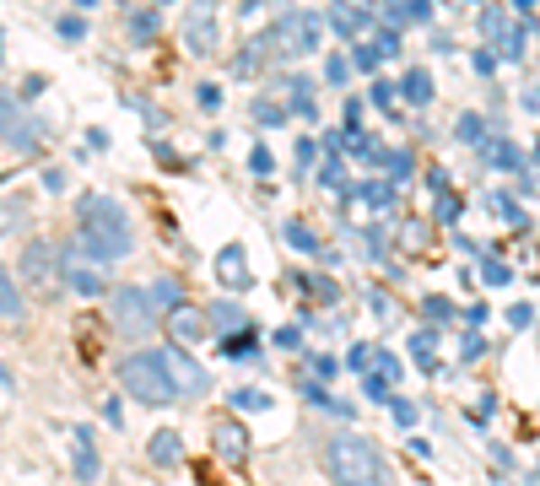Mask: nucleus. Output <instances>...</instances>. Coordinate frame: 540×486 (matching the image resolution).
<instances>
[{
    "mask_svg": "<svg viewBox=\"0 0 540 486\" xmlns=\"http://www.w3.org/2000/svg\"><path fill=\"white\" fill-rule=\"evenodd\" d=\"M0 141L16 146V151H32V146H38V124L27 119V108H22L11 92H0Z\"/></svg>",
    "mask_w": 540,
    "mask_h": 486,
    "instance_id": "nucleus-8",
    "label": "nucleus"
},
{
    "mask_svg": "<svg viewBox=\"0 0 540 486\" xmlns=\"http://www.w3.org/2000/svg\"><path fill=\"white\" fill-rule=\"evenodd\" d=\"M157 5H168V0H157Z\"/></svg>",
    "mask_w": 540,
    "mask_h": 486,
    "instance_id": "nucleus-53",
    "label": "nucleus"
},
{
    "mask_svg": "<svg viewBox=\"0 0 540 486\" xmlns=\"http://www.w3.org/2000/svg\"><path fill=\"white\" fill-rule=\"evenodd\" d=\"M308 368H314V373H319L325 384L335 379V357H325V352H314V357H308Z\"/></svg>",
    "mask_w": 540,
    "mask_h": 486,
    "instance_id": "nucleus-43",
    "label": "nucleus"
},
{
    "mask_svg": "<svg viewBox=\"0 0 540 486\" xmlns=\"http://www.w3.org/2000/svg\"><path fill=\"white\" fill-rule=\"evenodd\" d=\"M195 97H200V108H222V87H211V81H206Z\"/></svg>",
    "mask_w": 540,
    "mask_h": 486,
    "instance_id": "nucleus-46",
    "label": "nucleus"
},
{
    "mask_svg": "<svg viewBox=\"0 0 540 486\" xmlns=\"http://www.w3.org/2000/svg\"><path fill=\"white\" fill-rule=\"evenodd\" d=\"M70 471H76V481H97V476H103L92 427H70Z\"/></svg>",
    "mask_w": 540,
    "mask_h": 486,
    "instance_id": "nucleus-11",
    "label": "nucleus"
},
{
    "mask_svg": "<svg viewBox=\"0 0 540 486\" xmlns=\"http://www.w3.org/2000/svg\"><path fill=\"white\" fill-rule=\"evenodd\" d=\"M76 227H81V254L97 260V265H114L135 249V227H130L124 206L108 200V195H87L81 211H76Z\"/></svg>",
    "mask_w": 540,
    "mask_h": 486,
    "instance_id": "nucleus-1",
    "label": "nucleus"
},
{
    "mask_svg": "<svg viewBox=\"0 0 540 486\" xmlns=\"http://www.w3.org/2000/svg\"><path fill=\"white\" fill-rule=\"evenodd\" d=\"M492 216H503L508 227H525V211H519L514 195H492Z\"/></svg>",
    "mask_w": 540,
    "mask_h": 486,
    "instance_id": "nucleus-27",
    "label": "nucleus"
},
{
    "mask_svg": "<svg viewBox=\"0 0 540 486\" xmlns=\"http://www.w3.org/2000/svg\"><path fill=\"white\" fill-rule=\"evenodd\" d=\"M319 179H325L330 189H341V184H346V162H341V157L330 151V157H325V168H319Z\"/></svg>",
    "mask_w": 540,
    "mask_h": 486,
    "instance_id": "nucleus-37",
    "label": "nucleus"
},
{
    "mask_svg": "<svg viewBox=\"0 0 540 486\" xmlns=\"http://www.w3.org/2000/svg\"><path fill=\"white\" fill-rule=\"evenodd\" d=\"M492 162H503V173H519V151L508 141H492Z\"/></svg>",
    "mask_w": 540,
    "mask_h": 486,
    "instance_id": "nucleus-38",
    "label": "nucleus"
},
{
    "mask_svg": "<svg viewBox=\"0 0 540 486\" xmlns=\"http://www.w3.org/2000/svg\"><path fill=\"white\" fill-rule=\"evenodd\" d=\"M530 319H535L530 303H514V308H508V325H514V330H530Z\"/></svg>",
    "mask_w": 540,
    "mask_h": 486,
    "instance_id": "nucleus-41",
    "label": "nucleus"
},
{
    "mask_svg": "<svg viewBox=\"0 0 540 486\" xmlns=\"http://www.w3.org/2000/svg\"><path fill=\"white\" fill-rule=\"evenodd\" d=\"M0 319H5V325H22V319H27V298H22V287L11 281L5 265H0Z\"/></svg>",
    "mask_w": 540,
    "mask_h": 486,
    "instance_id": "nucleus-18",
    "label": "nucleus"
},
{
    "mask_svg": "<svg viewBox=\"0 0 540 486\" xmlns=\"http://www.w3.org/2000/svg\"><path fill=\"white\" fill-rule=\"evenodd\" d=\"M162 325H168V335H173V346H178V352L200 346V341H206V330H211V325H206V314H200L195 303H178Z\"/></svg>",
    "mask_w": 540,
    "mask_h": 486,
    "instance_id": "nucleus-9",
    "label": "nucleus"
},
{
    "mask_svg": "<svg viewBox=\"0 0 540 486\" xmlns=\"http://www.w3.org/2000/svg\"><path fill=\"white\" fill-rule=\"evenodd\" d=\"M222 357H254V330H238L222 341Z\"/></svg>",
    "mask_w": 540,
    "mask_h": 486,
    "instance_id": "nucleus-29",
    "label": "nucleus"
},
{
    "mask_svg": "<svg viewBox=\"0 0 540 486\" xmlns=\"http://www.w3.org/2000/svg\"><path fill=\"white\" fill-rule=\"evenodd\" d=\"M276 346H281V352H303V330H297V325H287V330L276 335Z\"/></svg>",
    "mask_w": 540,
    "mask_h": 486,
    "instance_id": "nucleus-42",
    "label": "nucleus"
},
{
    "mask_svg": "<svg viewBox=\"0 0 540 486\" xmlns=\"http://www.w3.org/2000/svg\"><path fill=\"white\" fill-rule=\"evenodd\" d=\"M233 411H270L265 390H233Z\"/></svg>",
    "mask_w": 540,
    "mask_h": 486,
    "instance_id": "nucleus-28",
    "label": "nucleus"
},
{
    "mask_svg": "<svg viewBox=\"0 0 540 486\" xmlns=\"http://www.w3.org/2000/svg\"><path fill=\"white\" fill-rule=\"evenodd\" d=\"M0 54H5V49H0Z\"/></svg>",
    "mask_w": 540,
    "mask_h": 486,
    "instance_id": "nucleus-55",
    "label": "nucleus"
},
{
    "mask_svg": "<svg viewBox=\"0 0 540 486\" xmlns=\"http://www.w3.org/2000/svg\"><path fill=\"white\" fill-rule=\"evenodd\" d=\"M346 76H352V60H346V54H330V60H325V81H330V87H346Z\"/></svg>",
    "mask_w": 540,
    "mask_h": 486,
    "instance_id": "nucleus-33",
    "label": "nucleus"
},
{
    "mask_svg": "<svg viewBox=\"0 0 540 486\" xmlns=\"http://www.w3.org/2000/svg\"><path fill=\"white\" fill-rule=\"evenodd\" d=\"M146 454H151V465H157V471H173V465L184 460V438H178L173 427H162V433L151 438V449H146Z\"/></svg>",
    "mask_w": 540,
    "mask_h": 486,
    "instance_id": "nucleus-17",
    "label": "nucleus"
},
{
    "mask_svg": "<svg viewBox=\"0 0 540 486\" xmlns=\"http://www.w3.org/2000/svg\"><path fill=\"white\" fill-rule=\"evenodd\" d=\"M22 287H27L32 298H43V303H54V298L65 292V254H59L54 243H43V238H32V243L22 249Z\"/></svg>",
    "mask_w": 540,
    "mask_h": 486,
    "instance_id": "nucleus-4",
    "label": "nucleus"
},
{
    "mask_svg": "<svg viewBox=\"0 0 540 486\" xmlns=\"http://www.w3.org/2000/svg\"><path fill=\"white\" fill-rule=\"evenodd\" d=\"M373 379H362V395L368 400H389V384H400V357L395 352H373Z\"/></svg>",
    "mask_w": 540,
    "mask_h": 486,
    "instance_id": "nucleus-12",
    "label": "nucleus"
},
{
    "mask_svg": "<svg viewBox=\"0 0 540 486\" xmlns=\"http://www.w3.org/2000/svg\"><path fill=\"white\" fill-rule=\"evenodd\" d=\"M249 173H260V179H270V173H276V157H270V146H254V151H249Z\"/></svg>",
    "mask_w": 540,
    "mask_h": 486,
    "instance_id": "nucleus-36",
    "label": "nucleus"
},
{
    "mask_svg": "<svg viewBox=\"0 0 540 486\" xmlns=\"http://www.w3.org/2000/svg\"><path fill=\"white\" fill-rule=\"evenodd\" d=\"M357 200H362V206H373V211H389V206H395V184H379V179H373V184H362V189H357Z\"/></svg>",
    "mask_w": 540,
    "mask_h": 486,
    "instance_id": "nucleus-22",
    "label": "nucleus"
},
{
    "mask_svg": "<svg viewBox=\"0 0 540 486\" xmlns=\"http://www.w3.org/2000/svg\"><path fill=\"white\" fill-rule=\"evenodd\" d=\"M384 406H389V417H395V422H400V427H416V422H422V411H416V406H411V400H400V395H389V400H384Z\"/></svg>",
    "mask_w": 540,
    "mask_h": 486,
    "instance_id": "nucleus-30",
    "label": "nucleus"
},
{
    "mask_svg": "<svg viewBox=\"0 0 540 486\" xmlns=\"http://www.w3.org/2000/svg\"><path fill=\"white\" fill-rule=\"evenodd\" d=\"M476 70H481V76H492V70H498V54H492V49H481V54H476Z\"/></svg>",
    "mask_w": 540,
    "mask_h": 486,
    "instance_id": "nucleus-50",
    "label": "nucleus"
},
{
    "mask_svg": "<svg viewBox=\"0 0 540 486\" xmlns=\"http://www.w3.org/2000/svg\"><path fill=\"white\" fill-rule=\"evenodd\" d=\"M130 32H135V43H146V38L157 32V11H135V16H130Z\"/></svg>",
    "mask_w": 540,
    "mask_h": 486,
    "instance_id": "nucleus-34",
    "label": "nucleus"
},
{
    "mask_svg": "<svg viewBox=\"0 0 540 486\" xmlns=\"http://www.w3.org/2000/svg\"><path fill=\"white\" fill-rule=\"evenodd\" d=\"M157 357H162V373H168V384H173V400H200V395L211 390V373H206L189 352L157 346Z\"/></svg>",
    "mask_w": 540,
    "mask_h": 486,
    "instance_id": "nucleus-6",
    "label": "nucleus"
},
{
    "mask_svg": "<svg viewBox=\"0 0 540 486\" xmlns=\"http://www.w3.org/2000/svg\"><path fill=\"white\" fill-rule=\"evenodd\" d=\"M352 65H357V70H368V76H373V70H379V65H384V54H379V49H373V43H357V49H352Z\"/></svg>",
    "mask_w": 540,
    "mask_h": 486,
    "instance_id": "nucleus-32",
    "label": "nucleus"
},
{
    "mask_svg": "<svg viewBox=\"0 0 540 486\" xmlns=\"http://www.w3.org/2000/svg\"><path fill=\"white\" fill-rule=\"evenodd\" d=\"M281 92H287V114H303V119H314V81L308 76H281Z\"/></svg>",
    "mask_w": 540,
    "mask_h": 486,
    "instance_id": "nucleus-16",
    "label": "nucleus"
},
{
    "mask_svg": "<svg viewBox=\"0 0 540 486\" xmlns=\"http://www.w3.org/2000/svg\"><path fill=\"white\" fill-rule=\"evenodd\" d=\"M108 319H114L124 335H151V330L162 325V308L151 303L146 287H119V292H108Z\"/></svg>",
    "mask_w": 540,
    "mask_h": 486,
    "instance_id": "nucleus-5",
    "label": "nucleus"
},
{
    "mask_svg": "<svg viewBox=\"0 0 540 486\" xmlns=\"http://www.w3.org/2000/svg\"><path fill=\"white\" fill-rule=\"evenodd\" d=\"M59 38H65V43L87 38V22H81V16H59Z\"/></svg>",
    "mask_w": 540,
    "mask_h": 486,
    "instance_id": "nucleus-39",
    "label": "nucleus"
},
{
    "mask_svg": "<svg viewBox=\"0 0 540 486\" xmlns=\"http://www.w3.org/2000/svg\"><path fill=\"white\" fill-rule=\"evenodd\" d=\"M119 384H124V395L141 400V406H173V384H168L157 352H130V357L119 362Z\"/></svg>",
    "mask_w": 540,
    "mask_h": 486,
    "instance_id": "nucleus-3",
    "label": "nucleus"
},
{
    "mask_svg": "<svg viewBox=\"0 0 540 486\" xmlns=\"http://www.w3.org/2000/svg\"><path fill=\"white\" fill-rule=\"evenodd\" d=\"M481 27H487L492 38H508V11H503V5H487V11H481Z\"/></svg>",
    "mask_w": 540,
    "mask_h": 486,
    "instance_id": "nucleus-31",
    "label": "nucleus"
},
{
    "mask_svg": "<svg viewBox=\"0 0 540 486\" xmlns=\"http://www.w3.org/2000/svg\"><path fill=\"white\" fill-rule=\"evenodd\" d=\"M368 357H373V346H352V357H346V362H352L357 373H368Z\"/></svg>",
    "mask_w": 540,
    "mask_h": 486,
    "instance_id": "nucleus-49",
    "label": "nucleus"
},
{
    "mask_svg": "<svg viewBox=\"0 0 540 486\" xmlns=\"http://www.w3.org/2000/svg\"><path fill=\"white\" fill-rule=\"evenodd\" d=\"M411 352H416V362H422L427 373L438 368V335H433V330H416V335H411Z\"/></svg>",
    "mask_w": 540,
    "mask_h": 486,
    "instance_id": "nucleus-23",
    "label": "nucleus"
},
{
    "mask_svg": "<svg viewBox=\"0 0 540 486\" xmlns=\"http://www.w3.org/2000/svg\"><path fill=\"white\" fill-rule=\"evenodd\" d=\"M454 135H460V141H481V135H487V119H481V114H465V119L454 124Z\"/></svg>",
    "mask_w": 540,
    "mask_h": 486,
    "instance_id": "nucleus-35",
    "label": "nucleus"
},
{
    "mask_svg": "<svg viewBox=\"0 0 540 486\" xmlns=\"http://www.w3.org/2000/svg\"><path fill=\"white\" fill-rule=\"evenodd\" d=\"M325 471L335 486H389V471H384V454L357 438V433H335L330 449H325Z\"/></svg>",
    "mask_w": 540,
    "mask_h": 486,
    "instance_id": "nucleus-2",
    "label": "nucleus"
},
{
    "mask_svg": "<svg viewBox=\"0 0 540 486\" xmlns=\"http://www.w3.org/2000/svg\"><path fill=\"white\" fill-rule=\"evenodd\" d=\"M373 103H379V108H395V87L379 81V87H373Z\"/></svg>",
    "mask_w": 540,
    "mask_h": 486,
    "instance_id": "nucleus-51",
    "label": "nucleus"
},
{
    "mask_svg": "<svg viewBox=\"0 0 540 486\" xmlns=\"http://www.w3.org/2000/svg\"><path fill=\"white\" fill-rule=\"evenodd\" d=\"M211 438H216V454H222V460H233V465L249 454V433H243V422H233V417L211 422Z\"/></svg>",
    "mask_w": 540,
    "mask_h": 486,
    "instance_id": "nucleus-15",
    "label": "nucleus"
},
{
    "mask_svg": "<svg viewBox=\"0 0 540 486\" xmlns=\"http://www.w3.org/2000/svg\"><path fill=\"white\" fill-rule=\"evenodd\" d=\"M379 162L389 168V184H400V179H411V168H416V162H411V151H384Z\"/></svg>",
    "mask_w": 540,
    "mask_h": 486,
    "instance_id": "nucleus-26",
    "label": "nucleus"
},
{
    "mask_svg": "<svg viewBox=\"0 0 540 486\" xmlns=\"http://www.w3.org/2000/svg\"><path fill=\"white\" fill-rule=\"evenodd\" d=\"M481 352H487V341H481L476 330H471V335H460V357H481Z\"/></svg>",
    "mask_w": 540,
    "mask_h": 486,
    "instance_id": "nucleus-45",
    "label": "nucleus"
},
{
    "mask_svg": "<svg viewBox=\"0 0 540 486\" xmlns=\"http://www.w3.org/2000/svg\"><path fill=\"white\" fill-rule=\"evenodd\" d=\"M325 27H335V32H341V38H357V32H362V27H368V16H362V11H357V5H346V0H335V5H330V11H325Z\"/></svg>",
    "mask_w": 540,
    "mask_h": 486,
    "instance_id": "nucleus-19",
    "label": "nucleus"
},
{
    "mask_svg": "<svg viewBox=\"0 0 540 486\" xmlns=\"http://www.w3.org/2000/svg\"><path fill=\"white\" fill-rule=\"evenodd\" d=\"M422 314H427V319H449V314H454V308H449V303H444V298H422Z\"/></svg>",
    "mask_w": 540,
    "mask_h": 486,
    "instance_id": "nucleus-44",
    "label": "nucleus"
},
{
    "mask_svg": "<svg viewBox=\"0 0 540 486\" xmlns=\"http://www.w3.org/2000/svg\"><path fill=\"white\" fill-rule=\"evenodd\" d=\"M211 325H216V330H227V335H238V330H243V308L216 303V308H211Z\"/></svg>",
    "mask_w": 540,
    "mask_h": 486,
    "instance_id": "nucleus-24",
    "label": "nucleus"
},
{
    "mask_svg": "<svg viewBox=\"0 0 540 486\" xmlns=\"http://www.w3.org/2000/svg\"><path fill=\"white\" fill-rule=\"evenodd\" d=\"M400 97H406L411 108H427V103H433V70H422V65L406 70V76H400Z\"/></svg>",
    "mask_w": 540,
    "mask_h": 486,
    "instance_id": "nucleus-20",
    "label": "nucleus"
},
{
    "mask_svg": "<svg viewBox=\"0 0 540 486\" xmlns=\"http://www.w3.org/2000/svg\"><path fill=\"white\" fill-rule=\"evenodd\" d=\"M460 216H465V211H460V195H454V200H444V206H438V222H449V227H454V222H460Z\"/></svg>",
    "mask_w": 540,
    "mask_h": 486,
    "instance_id": "nucleus-48",
    "label": "nucleus"
},
{
    "mask_svg": "<svg viewBox=\"0 0 540 486\" xmlns=\"http://www.w3.org/2000/svg\"><path fill=\"white\" fill-rule=\"evenodd\" d=\"M314 157H319V146L303 135V141H297V168H314Z\"/></svg>",
    "mask_w": 540,
    "mask_h": 486,
    "instance_id": "nucleus-47",
    "label": "nucleus"
},
{
    "mask_svg": "<svg viewBox=\"0 0 540 486\" xmlns=\"http://www.w3.org/2000/svg\"><path fill=\"white\" fill-rule=\"evenodd\" d=\"M281 238H287L297 254H314V260H325V243H319V233H314L308 222H281Z\"/></svg>",
    "mask_w": 540,
    "mask_h": 486,
    "instance_id": "nucleus-21",
    "label": "nucleus"
},
{
    "mask_svg": "<svg viewBox=\"0 0 540 486\" xmlns=\"http://www.w3.org/2000/svg\"><path fill=\"white\" fill-rule=\"evenodd\" d=\"M184 49L189 54H211L216 49V0H200L184 22Z\"/></svg>",
    "mask_w": 540,
    "mask_h": 486,
    "instance_id": "nucleus-10",
    "label": "nucleus"
},
{
    "mask_svg": "<svg viewBox=\"0 0 540 486\" xmlns=\"http://www.w3.org/2000/svg\"><path fill=\"white\" fill-rule=\"evenodd\" d=\"M281 38H287V54H314L325 43V16L319 11H287L281 27L270 32V43H281Z\"/></svg>",
    "mask_w": 540,
    "mask_h": 486,
    "instance_id": "nucleus-7",
    "label": "nucleus"
},
{
    "mask_svg": "<svg viewBox=\"0 0 540 486\" xmlns=\"http://www.w3.org/2000/svg\"><path fill=\"white\" fill-rule=\"evenodd\" d=\"M471 5H476V0H471Z\"/></svg>",
    "mask_w": 540,
    "mask_h": 486,
    "instance_id": "nucleus-54",
    "label": "nucleus"
},
{
    "mask_svg": "<svg viewBox=\"0 0 540 486\" xmlns=\"http://www.w3.org/2000/svg\"><path fill=\"white\" fill-rule=\"evenodd\" d=\"M65 287L81 292V298H108V281H103L97 271H87L81 254H70V249H65Z\"/></svg>",
    "mask_w": 540,
    "mask_h": 486,
    "instance_id": "nucleus-14",
    "label": "nucleus"
},
{
    "mask_svg": "<svg viewBox=\"0 0 540 486\" xmlns=\"http://www.w3.org/2000/svg\"><path fill=\"white\" fill-rule=\"evenodd\" d=\"M481 276H487V281H492V287H503V281H508V276H514V271H508V265H503V260H487V265H481Z\"/></svg>",
    "mask_w": 540,
    "mask_h": 486,
    "instance_id": "nucleus-40",
    "label": "nucleus"
},
{
    "mask_svg": "<svg viewBox=\"0 0 540 486\" xmlns=\"http://www.w3.org/2000/svg\"><path fill=\"white\" fill-rule=\"evenodd\" d=\"M216 281H222L227 292H243V287H249V254H243L238 243H227V249L216 254Z\"/></svg>",
    "mask_w": 540,
    "mask_h": 486,
    "instance_id": "nucleus-13",
    "label": "nucleus"
},
{
    "mask_svg": "<svg viewBox=\"0 0 540 486\" xmlns=\"http://www.w3.org/2000/svg\"><path fill=\"white\" fill-rule=\"evenodd\" d=\"M76 5H97V0H76Z\"/></svg>",
    "mask_w": 540,
    "mask_h": 486,
    "instance_id": "nucleus-52",
    "label": "nucleus"
},
{
    "mask_svg": "<svg viewBox=\"0 0 540 486\" xmlns=\"http://www.w3.org/2000/svg\"><path fill=\"white\" fill-rule=\"evenodd\" d=\"M254 119H260L265 130H276V124H287V108H281L276 97H260V103H254Z\"/></svg>",
    "mask_w": 540,
    "mask_h": 486,
    "instance_id": "nucleus-25",
    "label": "nucleus"
}]
</instances>
